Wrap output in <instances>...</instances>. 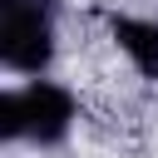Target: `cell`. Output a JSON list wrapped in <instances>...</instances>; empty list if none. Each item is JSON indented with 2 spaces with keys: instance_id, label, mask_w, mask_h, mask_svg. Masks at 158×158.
<instances>
[{
  "instance_id": "1",
  "label": "cell",
  "mask_w": 158,
  "mask_h": 158,
  "mask_svg": "<svg viewBox=\"0 0 158 158\" xmlns=\"http://www.w3.org/2000/svg\"><path fill=\"white\" fill-rule=\"evenodd\" d=\"M69 123H74V99H69L59 84L35 79L30 89L0 99V128H5V138L59 143V138L69 133Z\"/></svg>"
},
{
  "instance_id": "2",
  "label": "cell",
  "mask_w": 158,
  "mask_h": 158,
  "mask_svg": "<svg viewBox=\"0 0 158 158\" xmlns=\"http://www.w3.org/2000/svg\"><path fill=\"white\" fill-rule=\"evenodd\" d=\"M54 54L44 0H0V59L15 74H40Z\"/></svg>"
},
{
  "instance_id": "3",
  "label": "cell",
  "mask_w": 158,
  "mask_h": 158,
  "mask_svg": "<svg viewBox=\"0 0 158 158\" xmlns=\"http://www.w3.org/2000/svg\"><path fill=\"white\" fill-rule=\"evenodd\" d=\"M114 40H118V49L133 59V69H138V74L158 79V25H153V20L114 15Z\"/></svg>"
}]
</instances>
